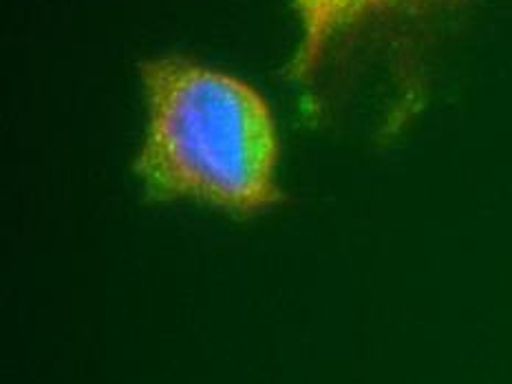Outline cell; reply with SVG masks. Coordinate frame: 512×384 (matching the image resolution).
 <instances>
[{"mask_svg": "<svg viewBox=\"0 0 512 384\" xmlns=\"http://www.w3.org/2000/svg\"><path fill=\"white\" fill-rule=\"evenodd\" d=\"M471 0H292L296 45L285 78L301 93L307 117L325 111V91L362 51L409 42L437 18Z\"/></svg>", "mask_w": 512, "mask_h": 384, "instance_id": "7a4b0ae2", "label": "cell"}, {"mask_svg": "<svg viewBox=\"0 0 512 384\" xmlns=\"http://www.w3.org/2000/svg\"><path fill=\"white\" fill-rule=\"evenodd\" d=\"M137 71L144 131L131 170L146 201L234 221L287 204L279 120L252 82L186 53H159Z\"/></svg>", "mask_w": 512, "mask_h": 384, "instance_id": "6da1fadb", "label": "cell"}]
</instances>
